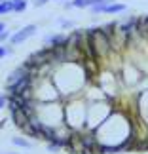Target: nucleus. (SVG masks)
Segmentation results:
<instances>
[{"label": "nucleus", "mask_w": 148, "mask_h": 154, "mask_svg": "<svg viewBox=\"0 0 148 154\" xmlns=\"http://www.w3.org/2000/svg\"><path fill=\"white\" fill-rule=\"evenodd\" d=\"M72 8H89L87 0H72Z\"/></svg>", "instance_id": "obj_9"}, {"label": "nucleus", "mask_w": 148, "mask_h": 154, "mask_svg": "<svg viewBox=\"0 0 148 154\" xmlns=\"http://www.w3.org/2000/svg\"><path fill=\"white\" fill-rule=\"evenodd\" d=\"M2 31H6V23L0 21V32H2Z\"/></svg>", "instance_id": "obj_16"}, {"label": "nucleus", "mask_w": 148, "mask_h": 154, "mask_svg": "<svg viewBox=\"0 0 148 154\" xmlns=\"http://www.w3.org/2000/svg\"><path fill=\"white\" fill-rule=\"evenodd\" d=\"M34 34H36V25H25L23 29L15 31V34H11V36H10V44H14V46L23 44L27 38L34 36Z\"/></svg>", "instance_id": "obj_2"}, {"label": "nucleus", "mask_w": 148, "mask_h": 154, "mask_svg": "<svg viewBox=\"0 0 148 154\" xmlns=\"http://www.w3.org/2000/svg\"><path fill=\"white\" fill-rule=\"evenodd\" d=\"M11 118H14V124H15L17 128H23L25 124H29V120H31V116H29L23 109H15V110H11Z\"/></svg>", "instance_id": "obj_3"}, {"label": "nucleus", "mask_w": 148, "mask_h": 154, "mask_svg": "<svg viewBox=\"0 0 148 154\" xmlns=\"http://www.w3.org/2000/svg\"><path fill=\"white\" fill-rule=\"evenodd\" d=\"M143 23H144V27H148V15H146V17H143Z\"/></svg>", "instance_id": "obj_17"}, {"label": "nucleus", "mask_w": 148, "mask_h": 154, "mask_svg": "<svg viewBox=\"0 0 148 154\" xmlns=\"http://www.w3.org/2000/svg\"><path fill=\"white\" fill-rule=\"evenodd\" d=\"M50 0H32V6H36V8H40V6H46Z\"/></svg>", "instance_id": "obj_12"}, {"label": "nucleus", "mask_w": 148, "mask_h": 154, "mask_svg": "<svg viewBox=\"0 0 148 154\" xmlns=\"http://www.w3.org/2000/svg\"><path fill=\"white\" fill-rule=\"evenodd\" d=\"M0 2H2V0H0Z\"/></svg>", "instance_id": "obj_20"}, {"label": "nucleus", "mask_w": 148, "mask_h": 154, "mask_svg": "<svg viewBox=\"0 0 148 154\" xmlns=\"http://www.w3.org/2000/svg\"><path fill=\"white\" fill-rule=\"evenodd\" d=\"M44 42H48V46H51V48H55V46H63L65 42H67V36H65L63 32L59 34H51V36H46Z\"/></svg>", "instance_id": "obj_5"}, {"label": "nucleus", "mask_w": 148, "mask_h": 154, "mask_svg": "<svg viewBox=\"0 0 148 154\" xmlns=\"http://www.w3.org/2000/svg\"><path fill=\"white\" fill-rule=\"evenodd\" d=\"M6 103H8V97H6V95H0V110L6 106Z\"/></svg>", "instance_id": "obj_14"}, {"label": "nucleus", "mask_w": 148, "mask_h": 154, "mask_svg": "<svg viewBox=\"0 0 148 154\" xmlns=\"http://www.w3.org/2000/svg\"><path fill=\"white\" fill-rule=\"evenodd\" d=\"M11 143L17 145V146H23V149H29V146H31V143H29V141L21 139V137H14V139H11Z\"/></svg>", "instance_id": "obj_8"}, {"label": "nucleus", "mask_w": 148, "mask_h": 154, "mask_svg": "<svg viewBox=\"0 0 148 154\" xmlns=\"http://www.w3.org/2000/svg\"><path fill=\"white\" fill-rule=\"evenodd\" d=\"M104 0H87V4H89V8L91 6H95V4H103Z\"/></svg>", "instance_id": "obj_15"}, {"label": "nucleus", "mask_w": 148, "mask_h": 154, "mask_svg": "<svg viewBox=\"0 0 148 154\" xmlns=\"http://www.w3.org/2000/svg\"><path fill=\"white\" fill-rule=\"evenodd\" d=\"M31 86H32V72L23 76L21 80L14 82V84L6 86V90L10 91V95H25V91H31Z\"/></svg>", "instance_id": "obj_1"}, {"label": "nucleus", "mask_w": 148, "mask_h": 154, "mask_svg": "<svg viewBox=\"0 0 148 154\" xmlns=\"http://www.w3.org/2000/svg\"><path fill=\"white\" fill-rule=\"evenodd\" d=\"M57 2H61V0H57Z\"/></svg>", "instance_id": "obj_19"}, {"label": "nucleus", "mask_w": 148, "mask_h": 154, "mask_svg": "<svg viewBox=\"0 0 148 154\" xmlns=\"http://www.w3.org/2000/svg\"><path fill=\"white\" fill-rule=\"evenodd\" d=\"M10 36H11L10 31H2V32H0V42H6V40H10Z\"/></svg>", "instance_id": "obj_11"}, {"label": "nucleus", "mask_w": 148, "mask_h": 154, "mask_svg": "<svg viewBox=\"0 0 148 154\" xmlns=\"http://www.w3.org/2000/svg\"><path fill=\"white\" fill-rule=\"evenodd\" d=\"M14 4V11L15 14H23V11L27 10V0H23V2H11Z\"/></svg>", "instance_id": "obj_7"}, {"label": "nucleus", "mask_w": 148, "mask_h": 154, "mask_svg": "<svg viewBox=\"0 0 148 154\" xmlns=\"http://www.w3.org/2000/svg\"><path fill=\"white\" fill-rule=\"evenodd\" d=\"M8 101H10V109H11V110H15V109H25V106L29 105V99H27L25 95H10Z\"/></svg>", "instance_id": "obj_4"}, {"label": "nucleus", "mask_w": 148, "mask_h": 154, "mask_svg": "<svg viewBox=\"0 0 148 154\" xmlns=\"http://www.w3.org/2000/svg\"><path fill=\"white\" fill-rule=\"evenodd\" d=\"M10 11H14V4H11V0H2V2H0V15L10 14Z\"/></svg>", "instance_id": "obj_6"}, {"label": "nucleus", "mask_w": 148, "mask_h": 154, "mask_svg": "<svg viewBox=\"0 0 148 154\" xmlns=\"http://www.w3.org/2000/svg\"><path fill=\"white\" fill-rule=\"evenodd\" d=\"M11 50L10 48H6V46H0V59H2L4 55H8V53H10Z\"/></svg>", "instance_id": "obj_13"}, {"label": "nucleus", "mask_w": 148, "mask_h": 154, "mask_svg": "<svg viewBox=\"0 0 148 154\" xmlns=\"http://www.w3.org/2000/svg\"><path fill=\"white\" fill-rule=\"evenodd\" d=\"M59 25H61L63 29H72L74 23H72V21H67V19H59Z\"/></svg>", "instance_id": "obj_10"}, {"label": "nucleus", "mask_w": 148, "mask_h": 154, "mask_svg": "<svg viewBox=\"0 0 148 154\" xmlns=\"http://www.w3.org/2000/svg\"><path fill=\"white\" fill-rule=\"evenodd\" d=\"M11 2H23V0H11Z\"/></svg>", "instance_id": "obj_18"}]
</instances>
